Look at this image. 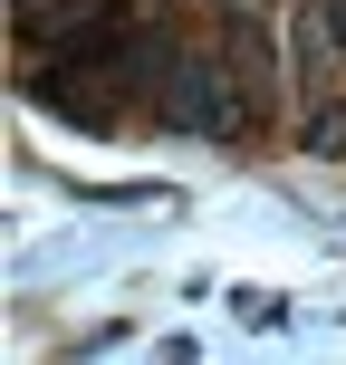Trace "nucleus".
I'll use <instances>...</instances> for the list:
<instances>
[{
    "label": "nucleus",
    "mask_w": 346,
    "mask_h": 365,
    "mask_svg": "<svg viewBox=\"0 0 346 365\" xmlns=\"http://www.w3.org/2000/svg\"><path fill=\"white\" fill-rule=\"evenodd\" d=\"M154 115L183 135H212V145H231V135H250V87L231 77V58H173L164 77H154Z\"/></svg>",
    "instance_id": "1"
},
{
    "label": "nucleus",
    "mask_w": 346,
    "mask_h": 365,
    "mask_svg": "<svg viewBox=\"0 0 346 365\" xmlns=\"http://www.w3.org/2000/svg\"><path fill=\"white\" fill-rule=\"evenodd\" d=\"M116 19H126L116 0H19V38L29 48H96Z\"/></svg>",
    "instance_id": "2"
},
{
    "label": "nucleus",
    "mask_w": 346,
    "mask_h": 365,
    "mask_svg": "<svg viewBox=\"0 0 346 365\" xmlns=\"http://www.w3.org/2000/svg\"><path fill=\"white\" fill-rule=\"evenodd\" d=\"M231 77L250 87V106H270V87H279V58H270V38H260V19H231Z\"/></svg>",
    "instance_id": "3"
},
{
    "label": "nucleus",
    "mask_w": 346,
    "mask_h": 365,
    "mask_svg": "<svg viewBox=\"0 0 346 365\" xmlns=\"http://www.w3.org/2000/svg\"><path fill=\"white\" fill-rule=\"evenodd\" d=\"M298 145H308L317 164H337V154H346V106H337V96H317V106H308V125H298Z\"/></svg>",
    "instance_id": "4"
},
{
    "label": "nucleus",
    "mask_w": 346,
    "mask_h": 365,
    "mask_svg": "<svg viewBox=\"0 0 346 365\" xmlns=\"http://www.w3.org/2000/svg\"><path fill=\"white\" fill-rule=\"evenodd\" d=\"M317 29H327V48H337V68H346V0H317Z\"/></svg>",
    "instance_id": "5"
}]
</instances>
